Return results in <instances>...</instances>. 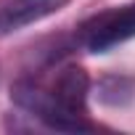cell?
<instances>
[{
    "mask_svg": "<svg viewBox=\"0 0 135 135\" xmlns=\"http://www.w3.org/2000/svg\"><path fill=\"white\" fill-rule=\"evenodd\" d=\"M135 37V3L109 8L82 24L80 40L90 53H106Z\"/></svg>",
    "mask_w": 135,
    "mask_h": 135,
    "instance_id": "7a4b0ae2",
    "label": "cell"
},
{
    "mask_svg": "<svg viewBox=\"0 0 135 135\" xmlns=\"http://www.w3.org/2000/svg\"><path fill=\"white\" fill-rule=\"evenodd\" d=\"M88 90H90V82H88V74L80 69V66L64 69L58 74V80H56V88H53V93L58 95V101L64 106H69L72 111H77V114H85Z\"/></svg>",
    "mask_w": 135,
    "mask_h": 135,
    "instance_id": "277c9868",
    "label": "cell"
},
{
    "mask_svg": "<svg viewBox=\"0 0 135 135\" xmlns=\"http://www.w3.org/2000/svg\"><path fill=\"white\" fill-rule=\"evenodd\" d=\"M69 3L72 0H8L6 6H0V37H8L35 21H42Z\"/></svg>",
    "mask_w": 135,
    "mask_h": 135,
    "instance_id": "3957f363",
    "label": "cell"
},
{
    "mask_svg": "<svg viewBox=\"0 0 135 135\" xmlns=\"http://www.w3.org/2000/svg\"><path fill=\"white\" fill-rule=\"evenodd\" d=\"M132 95H135V82L122 74H109L95 85V98L103 106H114V109L127 106L132 101Z\"/></svg>",
    "mask_w": 135,
    "mask_h": 135,
    "instance_id": "5b68a950",
    "label": "cell"
},
{
    "mask_svg": "<svg viewBox=\"0 0 135 135\" xmlns=\"http://www.w3.org/2000/svg\"><path fill=\"white\" fill-rule=\"evenodd\" d=\"M11 98L24 111H29L32 117H37L40 122H45L53 130H64V132L93 130V124L88 119H82V114L72 111L69 106H64L53 90H42L32 82H16L11 88Z\"/></svg>",
    "mask_w": 135,
    "mask_h": 135,
    "instance_id": "6da1fadb",
    "label": "cell"
}]
</instances>
